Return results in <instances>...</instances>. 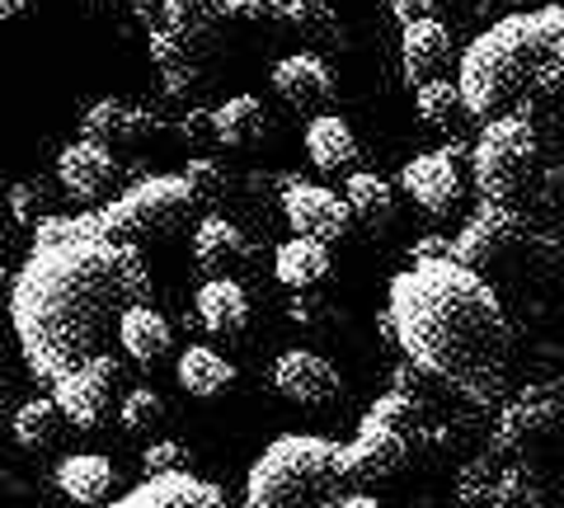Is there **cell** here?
<instances>
[{
    "instance_id": "cell-7",
    "label": "cell",
    "mask_w": 564,
    "mask_h": 508,
    "mask_svg": "<svg viewBox=\"0 0 564 508\" xmlns=\"http://www.w3.org/2000/svg\"><path fill=\"white\" fill-rule=\"evenodd\" d=\"M452 259L475 273L541 269V264H551V259H564V236L555 240V231L536 226L527 213H518V207L480 203V213L452 236Z\"/></svg>"
},
{
    "instance_id": "cell-15",
    "label": "cell",
    "mask_w": 564,
    "mask_h": 508,
    "mask_svg": "<svg viewBox=\"0 0 564 508\" xmlns=\"http://www.w3.org/2000/svg\"><path fill=\"white\" fill-rule=\"evenodd\" d=\"M282 217H288V226H292L296 236L321 240V245L344 240L348 226H352L348 198H339L325 184H306V180H296L288 194H282Z\"/></svg>"
},
{
    "instance_id": "cell-30",
    "label": "cell",
    "mask_w": 564,
    "mask_h": 508,
    "mask_svg": "<svg viewBox=\"0 0 564 508\" xmlns=\"http://www.w3.org/2000/svg\"><path fill=\"white\" fill-rule=\"evenodd\" d=\"M344 198H348L352 221H362V226H386L395 217V188L372 170H352L344 184Z\"/></svg>"
},
{
    "instance_id": "cell-12",
    "label": "cell",
    "mask_w": 564,
    "mask_h": 508,
    "mask_svg": "<svg viewBox=\"0 0 564 508\" xmlns=\"http://www.w3.org/2000/svg\"><path fill=\"white\" fill-rule=\"evenodd\" d=\"M462 161H470V151L456 142L414 155V161L400 170L404 198H414V207L429 217H452L456 207H462Z\"/></svg>"
},
{
    "instance_id": "cell-1",
    "label": "cell",
    "mask_w": 564,
    "mask_h": 508,
    "mask_svg": "<svg viewBox=\"0 0 564 508\" xmlns=\"http://www.w3.org/2000/svg\"><path fill=\"white\" fill-rule=\"evenodd\" d=\"M151 296L141 245L113 236L99 213L47 217L14 273L10 325L24 367L57 387L76 367L113 354L118 325Z\"/></svg>"
},
{
    "instance_id": "cell-41",
    "label": "cell",
    "mask_w": 564,
    "mask_h": 508,
    "mask_svg": "<svg viewBox=\"0 0 564 508\" xmlns=\"http://www.w3.org/2000/svg\"><path fill=\"white\" fill-rule=\"evenodd\" d=\"M475 6H480L485 20H508V14H522L532 0H475Z\"/></svg>"
},
{
    "instance_id": "cell-21",
    "label": "cell",
    "mask_w": 564,
    "mask_h": 508,
    "mask_svg": "<svg viewBox=\"0 0 564 508\" xmlns=\"http://www.w3.org/2000/svg\"><path fill=\"white\" fill-rule=\"evenodd\" d=\"M57 489L70 504H80V508L113 504L118 466L104 457V452H70V457L57 462Z\"/></svg>"
},
{
    "instance_id": "cell-17",
    "label": "cell",
    "mask_w": 564,
    "mask_h": 508,
    "mask_svg": "<svg viewBox=\"0 0 564 508\" xmlns=\"http://www.w3.org/2000/svg\"><path fill=\"white\" fill-rule=\"evenodd\" d=\"M109 508H231L226 489L193 471H170V476H141L128 495H118Z\"/></svg>"
},
{
    "instance_id": "cell-13",
    "label": "cell",
    "mask_w": 564,
    "mask_h": 508,
    "mask_svg": "<svg viewBox=\"0 0 564 508\" xmlns=\"http://www.w3.org/2000/svg\"><path fill=\"white\" fill-rule=\"evenodd\" d=\"M118 387H122V363L113 354H104L95 363L76 367L70 377H62L57 387H52V400L62 406L66 424H76L80 433L99 429L104 419H109L113 400H118Z\"/></svg>"
},
{
    "instance_id": "cell-27",
    "label": "cell",
    "mask_w": 564,
    "mask_h": 508,
    "mask_svg": "<svg viewBox=\"0 0 564 508\" xmlns=\"http://www.w3.org/2000/svg\"><path fill=\"white\" fill-rule=\"evenodd\" d=\"M306 155L321 174L352 170V161H358V132L339 114H315L306 122Z\"/></svg>"
},
{
    "instance_id": "cell-29",
    "label": "cell",
    "mask_w": 564,
    "mask_h": 508,
    "mask_svg": "<svg viewBox=\"0 0 564 508\" xmlns=\"http://www.w3.org/2000/svg\"><path fill=\"white\" fill-rule=\"evenodd\" d=\"M212 122H217V142L221 147H254L269 132V109L254 95H231L226 104L212 109Z\"/></svg>"
},
{
    "instance_id": "cell-38",
    "label": "cell",
    "mask_w": 564,
    "mask_h": 508,
    "mask_svg": "<svg viewBox=\"0 0 564 508\" xmlns=\"http://www.w3.org/2000/svg\"><path fill=\"white\" fill-rule=\"evenodd\" d=\"M180 137L184 142H217V122H212V109H188L184 118H180Z\"/></svg>"
},
{
    "instance_id": "cell-36",
    "label": "cell",
    "mask_w": 564,
    "mask_h": 508,
    "mask_svg": "<svg viewBox=\"0 0 564 508\" xmlns=\"http://www.w3.org/2000/svg\"><path fill=\"white\" fill-rule=\"evenodd\" d=\"M188 447L174 443V437H161L141 452V476H170V471H188Z\"/></svg>"
},
{
    "instance_id": "cell-42",
    "label": "cell",
    "mask_w": 564,
    "mask_h": 508,
    "mask_svg": "<svg viewBox=\"0 0 564 508\" xmlns=\"http://www.w3.org/2000/svg\"><path fill=\"white\" fill-rule=\"evenodd\" d=\"M339 508H386V504H381V499H372V495H358V489H352V495H348Z\"/></svg>"
},
{
    "instance_id": "cell-6",
    "label": "cell",
    "mask_w": 564,
    "mask_h": 508,
    "mask_svg": "<svg viewBox=\"0 0 564 508\" xmlns=\"http://www.w3.org/2000/svg\"><path fill=\"white\" fill-rule=\"evenodd\" d=\"M344 443L321 433H282L245 476V508H339L352 495Z\"/></svg>"
},
{
    "instance_id": "cell-8",
    "label": "cell",
    "mask_w": 564,
    "mask_h": 508,
    "mask_svg": "<svg viewBox=\"0 0 564 508\" xmlns=\"http://www.w3.org/2000/svg\"><path fill=\"white\" fill-rule=\"evenodd\" d=\"M470 174L485 203L518 207L532 194V184L541 174V137H536L532 114L489 118L470 147Z\"/></svg>"
},
{
    "instance_id": "cell-19",
    "label": "cell",
    "mask_w": 564,
    "mask_h": 508,
    "mask_svg": "<svg viewBox=\"0 0 564 508\" xmlns=\"http://www.w3.org/2000/svg\"><path fill=\"white\" fill-rule=\"evenodd\" d=\"M161 132V118L141 104H128V99H99L85 109L80 118V137L90 142H104V147H122V142H147V137Z\"/></svg>"
},
{
    "instance_id": "cell-45",
    "label": "cell",
    "mask_w": 564,
    "mask_h": 508,
    "mask_svg": "<svg viewBox=\"0 0 564 508\" xmlns=\"http://www.w3.org/2000/svg\"><path fill=\"white\" fill-rule=\"evenodd\" d=\"M0 489H20V485H14V476H10V471H0Z\"/></svg>"
},
{
    "instance_id": "cell-39",
    "label": "cell",
    "mask_w": 564,
    "mask_h": 508,
    "mask_svg": "<svg viewBox=\"0 0 564 508\" xmlns=\"http://www.w3.org/2000/svg\"><path fill=\"white\" fill-rule=\"evenodd\" d=\"M288 315L296 325H315L325 315V302L321 296H311V292H292V302H288Z\"/></svg>"
},
{
    "instance_id": "cell-10",
    "label": "cell",
    "mask_w": 564,
    "mask_h": 508,
    "mask_svg": "<svg viewBox=\"0 0 564 508\" xmlns=\"http://www.w3.org/2000/svg\"><path fill=\"white\" fill-rule=\"evenodd\" d=\"M564 443V377L555 381H536V387H522L508 406L494 419L489 447L508 452V457L532 462L536 452Z\"/></svg>"
},
{
    "instance_id": "cell-37",
    "label": "cell",
    "mask_w": 564,
    "mask_h": 508,
    "mask_svg": "<svg viewBox=\"0 0 564 508\" xmlns=\"http://www.w3.org/2000/svg\"><path fill=\"white\" fill-rule=\"evenodd\" d=\"M532 198H536V207H545V213L564 207V165H541L536 184H532Z\"/></svg>"
},
{
    "instance_id": "cell-22",
    "label": "cell",
    "mask_w": 564,
    "mask_h": 508,
    "mask_svg": "<svg viewBox=\"0 0 564 508\" xmlns=\"http://www.w3.org/2000/svg\"><path fill=\"white\" fill-rule=\"evenodd\" d=\"M447 57H452V33L437 20H419V24L400 29V66H404V80H410L414 90L437 80Z\"/></svg>"
},
{
    "instance_id": "cell-9",
    "label": "cell",
    "mask_w": 564,
    "mask_h": 508,
    "mask_svg": "<svg viewBox=\"0 0 564 508\" xmlns=\"http://www.w3.org/2000/svg\"><path fill=\"white\" fill-rule=\"evenodd\" d=\"M198 198H193V188L184 174H147V180L128 184L118 198H109L99 207V221L109 226L113 236L122 240H151V236H170L180 231V226L198 213Z\"/></svg>"
},
{
    "instance_id": "cell-28",
    "label": "cell",
    "mask_w": 564,
    "mask_h": 508,
    "mask_svg": "<svg viewBox=\"0 0 564 508\" xmlns=\"http://www.w3.org/2000/svg\"><path fill=\"white\" fill-rule=\"evenodd\" d=\"M62 429H66V414H62V406H57L52 396L24 400V406L14 410V419H10V433H14V443H20L24 452H47V447H57Z\"/></svg>"
},
{
    "instance_id": "cell-14",
    "label": "cell",
    "mask_w": 564,
    "mask_h": 508,
    "mask_svg": "<svg viewBox=\"0 0 564 508\" xmlns=\"http://www.w3.org/2000/svg\"><path fill=\"white\" fill-rule=\"evenodd\" d=\"M273 391L292 406L325 410L334 400H344V377L325 354L315 348H282L273 363Z\"/></svg>"
},
{
    "instance_id": "cell-31",
    "label": "cell",
    "mask_w": 564,
    "mask_h": 508,
    "mask_svg": "<svg viewBox=\"0 0 564 508\" xmlns=\"http://www.w3.org/2000/svg\"><path fill=\"white\" fill-rule=\"evenodd\" d=\"M414 109L419 118L429 122V128H452L456 118L466 114V104H462V90H456V80H429V85H419L414 90Z\"/></svg>"
},
{
    "instance_id": "cell-3",
    "label": "cell",
    "mask_w": 564,
    "mask_h": 508,
    "mask_svg": "<svg viewBox=\"0 0 564 508\" xmlns=\"http://www.w3.org/2000/svg\"><path fill=\"white\" fill-rule=\"evenodd\" d=\"M456 90L470 118L532 114V104L564 99V6H536L508 20H494L462 52Z\"/></svg>"
},
{
    "instance_id": "cell-25",
    "label": "cell",
    "mask_w": 564,
    "mask_h": 508,
    "mask_svg": "<svg viewBox=\"0 0 564 508\" xmlns=\"http://www.w3.org/2000/svg\"><path fill=\"white\" fill-rule=\"evenodd\" d=\"M273 278L292 292H315L329 278V245L292 236L273 250Z\"/></svg>"
},
{
    "instance_id": "cell-44",
    "label": "cell",
    "mask_w": 564,
    "mask_h": 508,
    "mask_svg": "<svg viewBox=\"0 0 564 508\" xmlns=\"http://www.w3.org/2000/svg\"><path fill=\"white\" fill-rule=\"evenodd\" d=\"M14 292V273L6 269V264H0V296H10Z\"/></svg>"
},
{
    "instance_id": "cell-35",
    "label": "cell",
    "mask_w": 564,
    "mask_h": 508,
    "mask_svg": "<svg viewBox=\"0 0 564 508\" xmlns=\"http://www.w3.org/2000/svg\"><path fill=\"white\" fill-rule=\"evenodd\" d=\"M180 174L188 180V188H193V198H198V203H217L226 194V170L217 161H203V155H198V161H188Z\"/></svg>"
},
{
    "instance_id": "cell-26",
    "label": "cell",
    "mask_w": 564,
    "mask_h": 508,
    "mask_svg": "<svg viewBox=\"0 0 564 508\" xmlns=\"http://www.w3.org/2000/svg\"><path fill=\"white\" fill-rule=\"evenodd\" d=\"M174 377H180V387L193 400H217L236 387V363L221 358L217 348H207V344H188L180 363H174Z\"/></svg>"
},
{
    "instance_id": "cell-43",
    "label": "cell",
    "mask_w": 564,
    "mask_h": 508,
    "mask_svg": "<svg viewBox=\"0 0 564 508\" xmlns=\"http://www.w3.org/2000/svg\"><path fill=\"white\" fill-rule=\"evenodd\" d=\"M20 10H24V0H0V24L14 20V14H20Z\"/></svg>"
},
{
    "instance_id": "cell-46",
    "label": "cell",
    "mask_w": 564,
    "mask_h": 508,
    "mask_svg": "<svg viewBox=\"0 0 564 508\" xmlns=\"http://www.w3.org/2000/svg\"><path fill=\"white\" fill-rule=\"evenodd\" d=\"M0 387H6V381H0Z\"/></svg>"
},
{
    "instance_id": "cell-11",
    "label": "cell",
    "mask_w": 564,
    "mask_h": 508,
    "mask_svg": "<svg viewBox=\"0 0 564 508\" xmlns=\"http://www.w3.org/2000/svg\"><path fill=\"white\" fill-rule=\"evenodd\" d=\"M456 504L462 508H541L545 480L536 462L508 457V452H480L456 471Z\"/></svg>"
},
{
    "instance_id": "cell-5",
    "label": "cell",
    "mask_w": 564,
    "mask_h": 508,
    "mask_svg": "<svg viewBox=\"0 0 564 508\" xmlns=\"http://www.w3.org/2000/svg\"><path fill=\"white\" fill-rule=\"evenodd\" d=\"M433 377H423L419 367H400L372 410L358 419V433L344 443L348 476L352 480H391L404 476L423 457H433L437 447L452 443L447 414L433 406Z\"/></svg>"
},
{
    "instance_id": "cell-16",
    "label": "cell",
    "mask_w": 564,
    "mask_h": 508,
    "mask_svg": "<svg viewBox=\"0 0 564 508\" xmlns=\"http://www.w3.org/2000/svg\"><path fill=\"white\" fill-rule=\"evenodd\" d=\"M118 174H122V161L113 155V147L90 142V137L62 147V155H57V184L66 188V198H76V203H99L118 184Z\"/></svg>"
},
{
    "instance_id": "cell-18",
    "label": "cell",
    "mask_w": 564,
    "mask_h": 508,
    "mask_svg": "<svg viewBox=\"0 0 564 508\" xmlns=\"http://www.w3.org/2000/svg\"><path fill=\"white\" fill-rule=\"evenodd\" d=\"M269 85L296 114H315L334 99V72L325 66L321 52H288V57H278Z\"/></svg>"
},
{
    "instance_id": "cell-40",
    "label": "cell",
    "mask_w": 564,
    "mask_h": 508,
    "mask_svg": "<svg viewBox=\"0 0 564 508\" xmlns=\"http://www.w3.org/2000/svg\"><path fill=\"white\" fill-rule=\"evenodd\" d=\"M386 6H391V14H395L400 29H404V24L433 20V6H437V0H386Z\"/></svg>"
},
{
    "instance_id": "cell-2",
    "label": "cell",
    "mask_w": 564,
    "mask_h": 508,
    "mask_svg": "<svg viewBox=\"0 0 564 508\" xmlns=\"http://www.w3.org/2000/svg\"><path fill=\"white\" fill-rule=\"evenodd\" d=\"M381 335L443 391L494 406L508 387L513 321L485 273L443 259H414L391 278Z\"/></svg>"
},
{
    "instance_id": "cell-33",
    "label": "cell",
    "mask_w": 564,
    "mask_h": 508,
    "mask_svg": "<svg viewBox=\"0 0 564 508\" xmlns=\"http://www.w3.org/2000/svg\"><path fill=\"white\" fill-rule=\"evenodd\" d=\"M6 207H10V217L20 221L24 231H39L47 217H57V213H52V194H47L43 180H20V184H10Z\"/></svg>"
},
{
    "instance_id": "cell-47",
    "label": "cell",
    "mask_w": 564,
    "mask_h": 508,
    "mask_svg": "<svg viewBox=\"0 0 564 508\" xmlns=\"http://www.w3.org/2000/svg\"><path fill=\"white\" fill-rule=\"evenodd\" d=\"M128 6H132V0H128Z\"/></svg>"
},
{
    "instance_id": "cell-23",
    "label": "cell",
    "mask_w": 564,
    "mask_h": 508,
    "mask_svg": "<svg viewBox=\"0 0 564 508\" xmlns=\"http://www.w3.org/2000/svg\"><path fill=\"white\" fill-rule=\"evenodd\" d=\"M193 311H198V325L207 335H240L250 325V296L236 278H207L193 296Z\"/></svg>"
},
{
    "instance_id": "cell-20",
    "label": "cell",
    "mask_w": 564,
    "mask_h": 508,
    "mask_svg": "<svg viewBox=\"0 0 564 508\" xmlns=\"http://www.w3.org/2000/svg\"><path fill=\"white\" fill-rule=\"evenodd\" d=\"M250 255H254V245H250V236H245L231 217L212 213V217H203L198 226H193V264H198L203 273L231 278Z\"/></svg>"
},
{
    "instance_id": "cell-24",
    "label": "cell",
    "mask_w": 564,
    "mask_h": 508,
    "mask_svg": "<svg viewBox=\"0 0 564 508\" xmlns=\"http://www.w3.org/2000/svg\"><path fill=\"white\" fill-rule=\"evenodd\" d=\"M170 344H174V335H170V321L161 311H155L151 302H141V306H132L128 315H122V325H118V348L128 354L137 367H155L165 354H170Z\"/></svg>"
},
{
    "instance_id": "cell-32",
    "label": "cell",
    "mask_w": 564,
    "mask_h": 508,
    "mask_svg": "<svg viewBox=\"0 0 564 508\" xmlns=\"http://www.w3.org/2000/svg\"><path fill=\"white\" fill-rule=\"evenodd\" d=\"M118 424L122 433H155L165 424V396L161 391H151V387H132L128 396H122V406H118Z\"/></svg>"
},
{
    "instance_id": "cell-34",
    "label": "cell",
    "mask_w": 564,
    "mask_h": 508,
    "mask_svg": "<svg viewBox=\"0 0 564 508\" xmlns=\"http://www.w3.org/2000/svg\"><path fill=\"white\" fill-rule=\"evenodd\" d=\"M288 24L321 43L339 39V14L329 10V0H288Z\"/></svg>"
},
{
    "instance_id": "cell-4",
    "label": "cell",
    "mask_w": 564,
    "mask_h": 508,
    "mask_svg": "<svg viewBox=\"0 0 564 508\" xmlns=\"http://www.w3.org/2000/svg\"><path fill=\"white\" fill-rule=\"evenodd\" d=\"M132 14L151 39V66L165 95L188 99L217 76L236 29L288 24V0H132Z\"/></svg>"
}]
</instances>
